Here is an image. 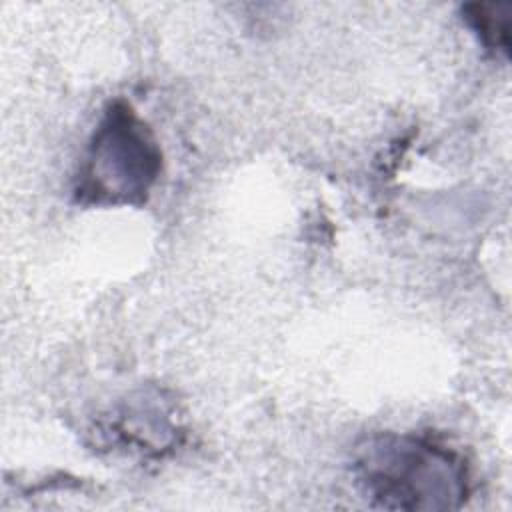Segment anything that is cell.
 Listing matches in <instances>:
<instances>
[{
  "instance_id": "1",
  "label": "cell",
  "mask_w": 512,
  "mask_h": 512,
  "mask_svg": "<svg viewBox=\"0 0 512 512\" xmlns=\"http://www.w3.org/2000/svg\"><path fill=\"white\" fill-rule=\"evenodd\" d=\"M366 498L388 510H450L468 496L464 458L430 438L382 434L366 440L354 458Z\"/></svg>"
},
{
  "instance_id": "2",
  "label": "cell",
  "mask_w": 512,
  "mask_h": 512,
  "mask_svg": "<svg viewBox=\"0 0 512 512\" xmlns=\"http://www.w3.org/2000/svg\"><path fill=\"white\" fill-rule=\"evenodd\" d=\"M162 166L150 128L124 102H114L96 126L78 176V198L94 204L146 200Z\"/></svg>"
},
{
  "instance_id": "3",
  "label": "cell",
  "mask_w": 512,
  "mask_h": 512,
  "mask_svg": "<svg viewBox=\"0 0 512 512\" xmlns=\"http://www.w3.org/2000/svg\"><path fill=\"white\" fill-rule=\"evenodd\" d=\"M464 18L488 48L508 54L512 22L508 4H472L466 6Z\"/></svg>"
}]
</instances>
